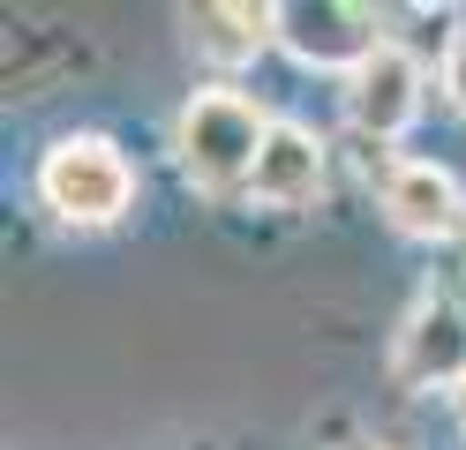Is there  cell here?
<instances>
[{"mask_svg": "<svg viewBox=\"0 0 466 450\" xmlns=\"http://www.w3.org/2000/svg\"><path fill=\"white\" fill-rule=\"evenodd\" d=\"M384 210H391L399 233L444 240V233H459V180L436 173V165H399V173L384 180Z\"/></svg>", "mask_w": 466, "mask_h": 450, "instance_id": "cell-7", "label": "cell"}, {"mask_svg": "<svg viewBox=\"0 0 466 450\" xmlns=\"http://www.w3.org/2000/svg\"><path fill=\"white\" fill-rule=\"evenodd\" d=\"M346 113H354V128H369V135H399L406 120L421 113V68L399 45H384L376 60L354 68V83H346Z\"/></svg>", "mask_w": 466, "mask_h": 450, "instance_id": "cell-5", "label": "cell"}, {"mask_svg": "<svg viewBox=\"0 0 466 450\" xmlns=\"http://www.w3.org/2000/svg\"><path fill=\"white\" fill-rule=\"evenodd\" d=\"M264 143H271V120L248 98H233V90H203V98L181 113V165L203 180V188L248 180L256 158H264Z\"/></svg>", "mask_w": 466, "mask_h": 450, "instance_id": "cell-1", "label": "cell"}, {"mask_svg": "<svg viewBox=\"0 0 466 450\" xmlns=\"http://www.w3.org/2000/svg\"><path fill=\"white\" fill-rule=\"evenodd\" d=\"M248 188H256V203H271V210L316 203V188H324V143H316L309 128H294V120H271V143H264V158H256Z\"/></svg>", "mask_w": 466, "mask_h": 450, "instance_id": "cell-6", "label": "cell"}, {"mask_svg": "<svg viewBox=\"0 0 466 450\" xmlns=\"http://www.w3.org/2000/svg\"><path fill=\"white\" fill-rule=\"evenodd\" d=\"M188 38H196L203 60H226L233 68V60H256V45L279 38V30H271V8H196Z\"/></svg>", "mask_w": 466, "mask_h": 450, "instance_id": "cell-8", "label": "cell"}, {"mask_svg": "<svg viewBox=\"0 0 466 450\" xmlns=\"http://www.w3.org/2000/svg\"><path fill=\"white\" fill-rule=\"evenodd\" d=\"M391 375L406 390H429V383H466V308H451L444 293L421 300L399 330V353H391Z\"/></svg>", "mask_w": 466, "mask_h": 450, "instance_id": "cell-4", "label": "cell"}, {"mask_svg": "<svg viewBox=\"0 0 466 450\" xmlns=\"http://www.w3.org/2000/svg\"><path fill=\"white\" fill-rule=\"evenodd\" d=\"M271 30L286 38V53L316 60V68H361V60L384 53L369 8H346V0H286L271 8Z\"/></svg>", "mask_w": 466, "mask_h": 450, "instance_id": "cell-3", "label": "cell"}, {"mask_svg": "<svg viewBox=\"0 0 466 450\" xmlns=\"http://www.w3.org/2000/svg\"><path fill=\"white\" fill-rule=\"evenodd\" d=\"M444 90H451V105H466V30H459L451 53H444Z\"/></svg>", "mask_w": 466, "mask_h": 450, "instance_id": "cell-9", "label": "cell"}, {"mask_svg": "<svg viewBox=\"0 0 466 450\" xmlns=\"http://www.w3.org/2000/svg\"><path fill=\"white\" fill-rule=\"evenodd\" d=\"M451 398H459V428H466V383H459V390H451Z\"/></svg>", "mask_w": 466, "mask_h": 450, "instance_id": "cell-10", "label": "cell"}, {"mask_svg": "<svg viewBox=\"0 0 466 450\" xmlns=\"http://www.w3.org/2000/svg\"><path fill=\"white\" fill-rule=\"evenodd\" d=\"M38 195L61 210V218H76V225H113V218L136 203V173H128V158H121L113 143H98V135H68V143L46 150Z\"/></svg>", "mask_w": 466, "mask_h": 450, "instance_id": "cell-2", "label": "cell"}]
</instances>
